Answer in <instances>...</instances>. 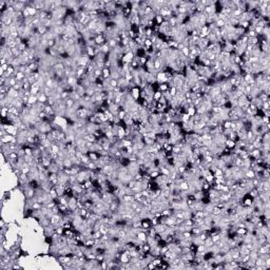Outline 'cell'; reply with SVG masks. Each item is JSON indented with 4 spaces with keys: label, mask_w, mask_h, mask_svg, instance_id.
I'll use <instances>...</instances> for the list:
<instances>
[{
    "label": "cell",
    "mask_w": 270,
    "mask_h": 270,
    "mask_svg": "<svg viewBox=\"0 0 270 270\" xmlns=\"http://www.w3.org/2000/svg\"><path fill=\"white\" fill-rule=\"evenodd\" d=\"M140 88L139 86H135V88H133V89H131V91H130V93H131V95H132V97H133V99L134 100H138L139 99V94H140Z\"/></svg>",
    "instance_id": "obj_1"
},
{
    "label": "cell",
    "mask_w": 270,
    "mask_h": 270,
    "mask_svg": "<svg viewBox=\"0 0 270 270\" xmlns=\"http://www.w3.org/2000/svg\"><path fill=\"white\" fill-rule=\"evenodd\" d=\"M103 78L105 80L111 78V69H108V68L103 69Z\"/></svg>",
    "instance_id": "obj_2"
},
{
    "label": "cell",
    "mask_w": 270,
    "mask_h": 270,
    "mask_svg": "<svg viewBox=\"0 0 270 270\" xmlns=\"http://www.w3.org/2000/svg\"><path fill=\"white\" fill-rule=\"evenodd\" d=\"M38 103V96H36V95H31L29 97V101H28V104L30 105V106H35Z\"/></svg>",
    "instance_id": "obj_3"
},
{
    "label": "cell",
    "mask_w": 270,
    "mask_h": 270,
    "mask_svg": "<svg viewBox=\"0 0 270 270\" xmlns=\"http://www.w3.org/2000/svg\"><path fill=\"white\" fill-rule=\"evenodd\" d=\"M64 104H65V107H67V110L68 109H72L73 107L75 106V100L72 99L71 97H69L67 100H64Z\"/></svg>",
    "instance_id": "obj_4"
},
{
    "label": "cell",
    "mask_w": 270,
    "mask_h": 270,
    "mask_svg": "<svg viewBox=\"0 0 270 270\" xmlns=\"http://www.w3.org/2000/svg\"><path fill=\"white\" fill-rule=\"evenodd\" d=\"M54 83H55V79L53 78H49L47 80H44V86H48V88H51L54 90Z\"/></svg>",
    "instance_id": "obj_5"
},
{
    "label": "cell",
    "mask_w": 270,
    "mask_h": 270,
    "mask_svg": "<svg viewBox=\"0 0 270 270\" xmlns=\"http://www.w3.org/2000/svg\"><path fill=\"white\" fill-rule=\"evenodd\" d=\"M235 145H236V142L234 141V140H232V139H227L225 141V146L228 148V149H230V150H232L233 148H235Z\"/></svg>",
    "instance_id": "obj_6"
},
{
    "label": "cell",
    "mask_w": 270,
    "mask_h": 270,
    "mask_svg": "<svg viewBox=\"0 0 270 270\" xmlns=\"http://www.w3.org/2000/svg\"><path fill=\"white\" fill-rule=\"evenodd\" d=\"M93 76L95 78H100V77H103V70H100V69H97V68H95V70L93 71Z\"/></svg>",
    "instance_id": "obj_7"
},
{
    "label": "cell",
    "mask_w": 270,
    "mask_h": 270,
    "mask_svg": "<svg viewBox=\"0 0 270 270\" xmlns=\"http://www.w3.org/2000/svg\"><path fill=\"white\" fill-rule=\"evenodd\" d=\"M154 21H155V24L160 25L162 22L165 21V20H164V17H161L160 15H156V16L154 17Z\"/></svg>",
    "instance_id": "obj_8"
},
{
    "label": "cell",
    "mask_w": 270,
    "mask_h": 270,
    "mask_svg": "<svg viewBox=\"0 0 270 270\" xmlns=\"http://www.w3.org/2000/svg\"><path fill=\"white\" fill-rule=\"evenodd\" d=\"M188 114H189L191 117L192 116H194L195 114H196V108L194 106H192V107H189V108H188V112H187Z\"/></svg>",
    "instance_id": "obj_9"
},
{
    "label": "cell",
    "mask_w": 270,
    "mask_h": 270,
    "mask_svg": "<svg viewBox=\"0 0 270 270\" xmlns=\"http://www.w3.org/2000/svg\"><path fill=\"white\" fill-rule=\"evenodd\" d=\"M162 97V93L160 92V91H156V92H154V95H153V100L155 101H158L160 98Z\"/></svg>",
    "instance_id": "obj_10"
},
{
    "label": "cell",
    "mask_w": 270,
    "mask_h": 270,
    "mask_svg": "<svg viewBox=\"0 0 270 270\" xmlns=\"http://www.w3.org/2000/svg\"><path fill=\"white\" fill-rule=\"evenodd\" d=\"M47 105L48 106H51V107H54L55 105H56V100H55V98L53 97H49L48 98V101H47Z\"/></svg>",
    "instance_id": "obj_11"
},
{
    "label": "cell",
    "mask_w": 270,
    "mask_h": 270,
    "mask_svg": "<svg viewBox=\"0 0 270 270\" xmlns=\"http://www.w3.org/2000/svg\"><path fill=\"white\" fill-rule=\"evenodd\" d=\"M144 45H145V47H147V48H151V47H153V43H152L150 38H146L144 40Z\"/></svg>",
    "instance_id": "obj_12"
},
{
    "label": "cell",
    "mask_w": 270,
    "mask_h": 270,
    "mask_svg": "<svg viewBox=\"0 0 270 270\" xmlns=\"http://www.w3.org/2000/svg\"><path fill=\"white\" fill-rule=\"evenodd\" d=\"M181 52H182L183 55L185 56V57H188V56H189V54H190V49L188 48V47H185L184 49L181 51Z\"/></svg>",
    "instance_id": "obj_13"
},
{
    "label": "cell",
    "mask_w": 270,
    "mask_h": 270,
    "mask_svg": "<svg viewBox=\"0 0 270 270\" xmlns=\"http://www.w3.org/2000/svg\"><path fill=\"white\" fill-rule=\"evenodd\" d=\"M9 67H10V64H9V63L2 64V65H1V71H2V72H7L8 69H9Z\"/></svg>",
    "instance_id": "obj_14"
},
{
    "label": "cell",
    "mask_w": 270,
    "mask_h": 270,
    "mask_svg": "<svg viewBox=\"0 0 270 270\" xmlns=\"http://www.w3.org/2000/svg\"><path fill=\"white\" fill-rule=\"evenodd\" d=\"M8 223H6V221H4V218H1V221H0V228H3L4 226L7 225Z\"/></svg>",
    "instance_id": "obj_15"
}]
</instances>
